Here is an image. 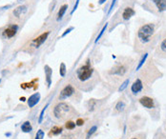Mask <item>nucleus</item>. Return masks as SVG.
<instances>
[{"instance_id":"1","label":"nucleus","mask_w":166,"mask_h":139,"mask_svg":"<svg viewBox=\"0 0 166 139\" xmlns=\"http://www.w3.org/2000/svg\"><path fill=\"white\" fill-rule=\"evenodd\" d=\"M155 32V25L152 23L145 24L140 28L138 32V37L141 43H148L151 40V36L154 34Z\"/></svg>"},{"instance_id":"2","label":"nucleus","mask_w":166,"mask_h":139,"mask_svg":"<svg viewBox=\"0 0 166 139\" xmlns=\"http://www.w3.org/2000/svg\"><path fill=\"white\" fill-rule=\"evenodd\" d=\"M93 74H94V69L91 67L89 61L76 70V77L80 80L81 82H85L87 81V80H89L92 77Z\"/></svg>"},{"instance_id":"3","label":"nucleus","mask_w":166,"mask_h":139,"mask_svg":"<svg viewBox=\"0 0 166 139\" xmlns=\"http://www.w3.org/2000/svg\"><path fill=\"white\" fill-rule=\"evenodd\" d=\"M71 112V107L66 103L57 104L54 109V114L57 119H61L69 114Z\"/></svg>"},{"instance_id":"4","label":"nucleus","mask_w":166,"mask_h":139,"mask_svg":"<svg viewBox=\"0 0 166 139\" xmlns=\"http://www.w3.org/2000/svg\"><path fill=\"white\" fill-rule=\"evenodd\" d=\"M18 31V26L16 24H11L3 31V35L6 38H12Z\"/></svg>"},{"instance_id":"5","label":"nucleus","mask_w":166,"mask_h":139,"mask_svg":"<svg viewBox=\"0 0 166 139\" xmlns=\"http://www.w3.org/2000/svg\"><path fill=\"white\" fill-rule=\"evenodd\" d=\"M49 34H50V32H45V33H41L40 35L37 36V37H35L34 39H33V41H32V45H33L34 48H39V47L42 45V44L47 40Z\"/></svg>"},{"instance_id":"6","label":"nucleus","mask_w":166,"mask_h":139,"mask_svg":"<svg viewBox=\"0 0 166 139\" xmlns=\"http://www.w3.org/2000/svg\"><path fill=\"white\" fill-rule=\"evenodd\" d=\"M75 92V88L72 85H67L64 89L61 91L60 94H59V100H65L68 97L72 96Z\"/></svg>"},{"instance_id":"7","label":"nucleus","mask_w":166,"mask_h":139,"mask_svg":"<svg viewBox=\"0 0 166 139\" xmlns=\"http://www.w3.org/2000/svg\"><path fill=\"white\" fill-rule=\"evenodd\" d=\"M140 103L146 109H154L155 108V101L153 98L149 96H142L140 99Z\"/></svg>"},{"instance_id":"8","label":"nucleus","mask_w":166,"mask_h":139,"mask_svg":"<svg viewBox=\"0 0 166 139\" xmlns=\"http://www.w3.org/2000/svg\"><path fill=\"white\" fill-rule=\"evenodd\" d=\"M143 90V83H142V81L140 79V78H138L136 80V81L133 83V85H132V87H131V91H132V92L134 93V94H138L139 92H140L141 91Z\"/></svg>"},{"instance_id":"9","label":"nucleus","mask_w":166,"mask_h":139,"mask_svg":"<svg viewBox=\"0 0 166 139\" xmlns=\"http://www.w3.org/2000/svg\"><path fill=\"white\" fill-rule=\"evenodd\" d=\"M40 97L41 96H40V93L39 92L34 93L33 96H31L30 97L28 98V106L30 107V108H34L39 102Z\"/></svg>"},{"instance_id":"10","label":"nucleus","mask_w":166,"mask_h":139,"mask_svg":"<svg viewBox=\"0 0 166 139\" xmlns=\"http://www.w3.org/2000/svg\"><path fill=\"white\" fill-rule=\"evenodd\" d=\"M44 71H45V77H46V82L48 88L51 87L52 85V76H53V70L49 65H45L44 67Z\"/></svg>"},{"instance_id":"11","label":"nucleus","mask_w":166,"mask_h":139,"mask_svg":"<svg viewBox=\"0 0 166 139\" xmlns=\"http://www.w3.org/2000/svg\"><path fill=\"white\" fill-rule=\"evenodd\" d=\"M27 10H28V8L26 5H20L13 10L12 13L16 18H19L20 16H22L23 14H25L27 12Z\"/></svg>"},{"instance_id":"12","label":"nucleus","mask_w":166,"mask_h":139,"mask_svg":"<svg viewBox=\"0 0 166 139\" xmlns=\"http://www.w3.org/2000/svg\"><path fill=\"white\" fill-rule=\"evenodd\" d=\"M136 14V12L134 11V9L130 8V7H127V8L124 9L123 12H122V18L124 20H129L132 16H134Z\"/></svg>"},{"instance_id":"13","label":"nucleus","mask_w":166,"mask_h":139,"mask_svg":"<svg viewBox=\"0 0 166 139\" xmlns=\"http://www.w3.org/2000/svg\"><path fill=\"white\" fill-rule=\"evenodd\" d=\"M160 12L166 11V0H152Z\"/></svg>"},{"instance_id":"14","label":"nucleus","mask_w":166,"mask_h":139,"mask_svg":"<svg viewBox=\"0 0 166 139\" xmlns=\"http://www.w3.org/2000/svg\"><path fill=\"white\" fill-rule=\"evenodd\" d=\"M32 130H33V127H32V124L30 121H25L22 125H21V130L25 134L31 133Z\"/></svg>"},{"instance_id":"15","label":"nucleus","mask_w":166,"mask_h":139,"mask_svg":"<svg viewBox=\"0 0 166 139\" xmlns=\"http://www.w3.org/2000/svg\"><path fill=\"white\" fill-rule=\"evenodd\" d=\"M67 9H68V5L67 4H64V5H62L60 7L58 12H57V18H56L57 21H59V20H61L63 18V16H64L65 12H66Z\"/></svg>"},{"instance_id":"16","label":"nucleus","mask_w":166,"mask_h":139,"mask_svg":"<svg viewBox=\"0 0 166 139\" xmlns=\"http://www.w3.org/2000/svg\"><path fill=\"white\" fill-rule=\"evenodd\" d=\"M114 71H111V74H114V75H123L126 71V69L123 67V66H118V67H115L113 69Z\"/></svg>"},{"instance_id":"17","label":"nucleus","mask_w":166,"mask_h":139,"mask_svg":"<svg viewBox=\"0 0 166 139\" xmlns=\"http://www.w3.org/2000/svg\"><path fill=\"white\" fill-rule=\"evenodd\" d=\"M66 74H67V68H66V65L65 63H61L60 64V67H59V75L61 77H65L66 76Z\"/></svg>"},{"instance_id":"18","label":"nucleus","mask_w":166,"mask_h":139,"mask_svg":"<svg viewBox=\"0 0 166 139\" xmlns=\"http://www.w3.org/2000/svg\"><path fill=\"white\" fill-rule=\"evenodd\" d=\"M125 107H126V105H125L124 102L123 101H119V102H118V104L115 105V109H117L118 112L121 113L125 109Z\"/></svg>"},{"instance_id":"19","label":"nucleus","mask_w":166,"mask_h":139,"mask_svg":"<svg viewBox=\"0 0 166 139\" xmlns=\"http://www.w3.org/2000/svg\"><path fill=\"white\" fill-rule=\"evenodd\" d=\"M147 57H148V54H144V55L142 56V58L140 59V63L138 64V66H136V71H139L142 67V66L144 65V63H145V61L147 59Z\"/></svg>"},{"instance_id":"20","label":"nucleus","mask_w":166,"mask_h":139,"mask_svg":"<svg viewBox=\"0 0 166 139\" xmlns=\"http://www.w3.org/2000/svg\"><path fill=\"white\" fill-rule=\"evenodd\" d=\"M62 133V128L61 127H57V126H55V127H54L52 130H51V134H53V135H58V134H60Z\"/></svg>"},{"instance_id":"21","label":"nucleus","mask_w":166,"mask_h":139,"mask_svg":"<svg viewBox=\"0 0 166 139\" xmlns=\"http://www.w3.org/2000/svg\"><path fill=\"white\" fill-rule=\"evenodd\" d=\"M107 27H108V23H106L104 26H103V28L101 29V31L99 32V33H98V35L97 36V38H96V40H95V43H97L100 38H101V36L103 35V33H104V32L106 31V29H107Z\"/></svg>"},{"instance_id":"22","label":"nucleus","mask_w":166,"mask_h":139,"mask_svg":"<svg viewBox=\"0 0 166 139\" xmlns=\"http://www.w3.org/2000/svg\"><path fill=\"white\" fill-rule=\"evenodd\" d=\"M76 126V124L74 121H67L66 124H65V127H66L67 130H74Z\"/></svg>"},{"instance_id":"23","label":"nucleus","mask_w":166,"mask_h":139,"mask_svg":"<svg viewBox=\"0 0 166 139\" xmlns=\"http://www.w3.org/2000/svg\"><path fill=\"white\" fill-rule=\"evenodd\" d=\"M49 106V103L42 109V111H41V113H40V114H39V117H38V123L39 124H41L42 123V121H43V119H44V113H45V111H46V109H47V107Z\"/></svg>"},{"instance_id":"24","label":"nucleus","mask_w":166,"mask_h":139,"mask_svg":"<svg viewBox=\"0 0 166 139\" xmlns=\"http://www.w3.org/2000/svg\"><path fill=\"white\" fill-rule=\"evenodd\" d=\"M45 136V133H44V130H37V134H35V137L34 139H43Z\"/></svg>"},{"instance_id":"25","label":"nucleus","mask_w":166,"mask_h":139,"mask_svg":"<svg viewBox=\"0 0 166 139\" xmlns=\"http://www.w3.org/2000/svg\"><path fill=\"white\" fill-rule=\"evenodd\" d=\"M129 82H130V80L129 79H127V80H125V81L121 84V86L119 87V89H118V92H123L126 88L128 87V85H129Z\"/></svg>"},{"instance_id":"26","label":"nucleus","mask_w":166,"mask_h":139,"mask_svg":"<svg viewBox=\"0 0 166 139\" xmlns=\"http://www.w3.org/2000/svg\"><path fill=\"white\" fill-rule=\"evenodd\" d=\"M97 126H93V127L89 130L88 134H87V139H89L91 135H93L94 134H95L96 131H97Z\"/></svg>"},{"instance_id":"27","label":"nucleus","mask_w":166,"mask_h":139,"mask_svg":"<svg viewBox=\"0 0 166 139\" xmlns=\"http://www.w3.org/2000/svg\"><path fill=\"white\" fill-rule=\"evenodd\" d=\"M73 30H74V27H70V28H68L67 30H66V31H65V32H64V33H62L61 37H64V36H66V35H67L68 33H71L72 31H73Z\"/></svg>"},{"instance_id":"28","label":"nucleus","mask_w":166,"mask_h":139,"mask_svg":"<svg viewBox=\"0 0 166 139\" xmlns=\"http://www.w3.org/2000/svg\"><path fill=\"white\" fill-rule=\"evenodd\" d=\"M161 49L163 50V52L166 53V38L161 42Z\"/></svg>"},{"instance_id":"29","label":"nucleus","mask_w":166,"mask_h":139,"mask_svg":"<svg viewBox=\"0 0 166 139\" xmlns=\"http://www.w3.org/2000/svg\"><path fill=\"white\" fill-rule=\"evenodd\" d=\"M115 2H117V0H113L112 1V3H111V5H110V8H109V11H108V13H111V12L113 11V9H114V6H115Z\"/></svg>"},{"instance_id":"30","label":"nucleus","mask_w":166,"mask_h":139,"mask_svg":"<svg viewBox=\"0 0 166 139\" xmlns=\"http://www.w3.org/2000/svg\"><path fill=\"white\" fill-rule=\"evenodd\" d=\"M76 126H82L83 124H84V120H83L82 118H78V119L76 120Z\"/></svg>"},{"instance_id":"31","label":"nucleus","mask_w":166,"mask_h":139,"mask_svg":"<svg viewBox=\"0 0 166 139\" xmlns=\"http://www.w3.org/2000/svg\"><path fill=\"white\" fill-rule=\"evenodd\" d=\"M78 4H79V0H76V4H75V6H74V8H73V10H72V12H71V14H73V13L76 12V10L77 9V7H78Z\"/></svg>"},{"instance_id":"32","label":"nucleus","mask_w":166,"mask_h":139,"mask_svg":"<svg viewBox=\"0 0 166 139\" xmlns=\"http://www.w3.org/2000/svg\"><path fill=\"white\" fill-rule=\"evenodd\" d=\"M106 1H107V0H98V4H99V5H102V4H104Z\"/></svg>"},{"instance_id":"33","label":"nucleus","mask_w":166,"mask_h":139,"mask_svg":"<svg viewBox=\"0 0 166 139\" xmlns=\"http://www.w3.org/2000/svg\"><path fill=\"white\" fill-rule=\"evenodd\" d=\"M20 100H21V101H25V97H21Z\"/></svg>"},{"instance_id":"34","label":"nucleus","mask_w":166,"mask_h":139,"mask_svg":"<svg viewBox=\"0 0 166 139\" xmlns=\"http://www.w3.org/2000/svg\"><path fill=\"white\" fill-rule=\"evenodd\" d=\"M5 135H6V136H11V134H10V133H9V134H5Z\"/></svg>"},{"instance_id":"35","label":"nucleus","mask_w":166,"mask_h":139,"mask_svg":"<svg viewBox=\"0 0 166 139\" xmlns=\"http://www.w3.org/2000/svg\"><path fill=\"white\" fill-rule=\"evenodd\" d=\"M132 139H138V138H132Z\"/></svg>"},{"instance_id":"36","label":"nucleus","mask_w":166,"mask_h":139,"mask_svg":"<svg viewBox=\"0 0 166 139\" xmlns=\"http://www.w3.org/2000/svg\"><path fill=\"white\" fill-rule=\"evenodd\" d=\"M0 81H1V80H0Z\"/></svg>"}]
</instances>
